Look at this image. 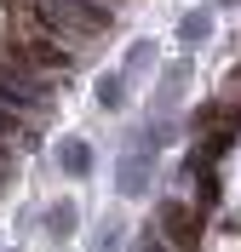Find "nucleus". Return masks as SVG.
<instances>
[{
	"mask_svg": "<svg viewBox=\"0 0 241 252\" xmlns=\"http://www.w3.org/2000/svg\"><path fill=\"white\" fill-rule=\"evenodd\" d=\"M6 178H12V149L0 143V184H6Z\"/></svg>",
	"mask_w": 241,
	"mask_h": 252,
	"instance_id": "obj_13",
	"label": "nucleus"
},
{
	"mask_svg": "<svg viewBox=\"0 0 241 252\" xmlns=\"http://www.w3.org/2000/svg\"><path fill=\"white\" fill-rule=\"evenodd\" d=\"M0 252H23V247H0Z\"/></svg>",
	"mask_w": 241,
	"mask_h": 252,
	"instance_id": "obj_16",
	"label": "nucleus"
},
{
	"mask_svg": "<svg viewBox=\"0 0 241 252\" xmlns=\"http://www.w3.org/2000/svg\"><path fill=\"white\" fill-rule=\"evenodd\" d=\"M92 252H127V223L115 218V212H109L103 223H98V235H92Z\"/></svg>",
	"mask_w": 241,
	"mask_h": 252,
	"instance_id": "obj_11",
	"label": "nucleus"
},
{
	"mask_svg": "<svg viewBox=\"0 0 241 252\" xmlns=\"http://www.w3.org/2000/svg\"><path fill=\"white\" fill-rule=\"evenodd\" d=\"M58 166H64V178H75V184H80V178H92V172H98L92 143H86V138H64V143H58Z\"/></svg>",
	"mask_w": 241,
	"mask_h": 252,
	"instance_id": "obj_8",
	"label": "nucleus"
},
{
	"mask_svg": "<svg viewBox=\"0 0 241 252\" xmlns=\"http://www.w3.org/2000/svg\"><path fill=\"white\" fill-rule=\"evenodd\" d=\"M230 92H241V63H236V75H230Z\"/></svg>",
	"mask_w": 241,
	"mask_h": 252,
	"instance_id": "obj_14",
	"label": "nucleus"
},
{
	"mask_svg": "<svg viewBox=\"0 0 241 252\" xmlns=\"http://www.w3.org/2000/svg\"><path fill=\"white\" fill-rule=\"evenodd\" d=\"M75 229H80V206H75V195H58V201L40 212V235L64 247V241H75Z\"/></svg>",
	"mask_w": 241,
	"mask_h": 252,
	"instance_id": "obj_5",
	"label": "nucleus"
},
{
	"mask_svg": "<svg viewBox=\"0 0 241 252\" xmlns=\"http://www.w3.org/2000/svg\"><path fill=\"white\" fill-rule=\"evenodd\" d=\"M212 29H218V23H212V6H195V12H184L178 17V40H184V46H207L212 40Z\"/></svg>",
	"mask_w": 241,
	"mask_h": 252,
	"instance_id": "obj_9",
	"label": "nucleus"
},
{
	"mask_svg": "<svg viewBox=\"0 0 241 252\" xmlns=\"http://www.w3.org/2000/svg\"><path fill=\"white\" fill-rule=\"evenodd\" d=\"M155 229L172 241V247H195V235H201V218H195V206H184V201H161Z\"/></svg>",
	"mask_w": 241,
	"mask_h": 252,
	"instance_id": "obj_4",
	"label": "nucleus"
},
{
	"mask_svg": "<svg viewBox=\"0 0 241 252\" xmlns=\"http://www.w3.org/2000/svg\"><path fill=\"white\" fill-rule=\"evenodd\" d=\"M155 58H161V46H155V40H132V46H127V58H121V69L138 80V75H149V69H155Z\"/></svg>",
	"mask_w": 241,
	"mask_h": 252,
	"instance_id": "obj_10",
	"label": "nucleus"
},
{
	"mask_svg": "<svg viewBox=\"0 0 241 252\" xmlns=\"http://www.w3.org/2000/svg\"><path fill=\"white\" fill-rule=\"evenodd\" d=\"M12 52L17 58H29L40 75H64V69H75V46H69L64 34H52L46 23H40V12L29 6V17H17V40H12Z\"/></svg>",
	"mask_w": 241,
	"mask_h": 252,
	"instance_id": "obj_2",
	"label": "nucleus"
},
{
	"mask_svg": "<svg viewBox=\"0 0 241 252\" xmlns=\"http://www.w3.org/2000/svg\"><path fill=\"white\" fill-rule=\"evenodd\" d=\"M155 178H161V155L127 138V149L115 155V195H132V201H138V195L155 189Z\"/></svg>",
	"mask_w": 241,
	"mask_h": 252,
	"instance_id": "obj_3",
	"label": "nucleus"
},
{
	"mask_svg": "<svg viewBox=\"0 0 241 252\" xmlns=\"http://www.w3.org/2000/svg\"><path fill=\"white\" fill-rule=\"evenodd\" d=\"M12 138L34 143V132H29V126H23V115H17V109H6V103H0V143H12Z\"/></svg>",
	"mask_w": 241,
	"mask_h": 252,
	"instance_id": "obj_12",
	"label": "nucleus"
},
{
	"mask_svg": "<svg viewBox=\"0 0 241 252\" xmlns=\"http://www.w3.org/2000/svg\"><path fill=\"white\" fill-rule=\"evenodd\" d=\"M212 6H241V0H212Z\"/></svg>",
	"mask_w": 241,
	"mask_h": 252,
	"instance_id": "obj_15",
	"label": "nucleus"
},
{
	"mask_svg": "<svg viewBox=\"0 0 241 252\" xmlns=\"http://www.w3.org/2000/svg\"><path fill=\"white\" fill-rule=\"evenodd\" d=\"M184 86H190V58H178V63H167V69H161V80H155V92H149V103L178 115V97H184Z\"/></svg>",
	"mask_w": 241,
	"mask_h": 252,
	"instance_id": "obj_6",
	"label": "nucleus"
},
{
	"mask_svg": "<svg viewBox=\"0 0 241 252\" xmlns=\"http://www.w3.org/2000/svg\"><path fill=\"white\" fill-rule=\"evenodd\" d=\"M127 97H132V75H127V69H109V75H98V86H92V103H98L103 115L127 109Z\"/></svg>",
	"mask_w": 241,
	"mask_h": 252,
	"instance_id": "obj_7",
	"label": "nucleus"
},
{
	"mask_svg": "<svg viewBox=\"0 0 241 252\" xmlns=\"http://www.w3.org/2000/svg\"><path fill=\"white\" fill-rule=\"evenodd\" d=\"M40 12V23H46L52 34H64L69 46H86V40H103V34L115 29V0H40L34 6Z\"/></svg>",
	"mask_w": 241,
	"mask_h": 252,
	"instance_id": "obj_1",
	"label": "nucleus"
}]
</instances>
